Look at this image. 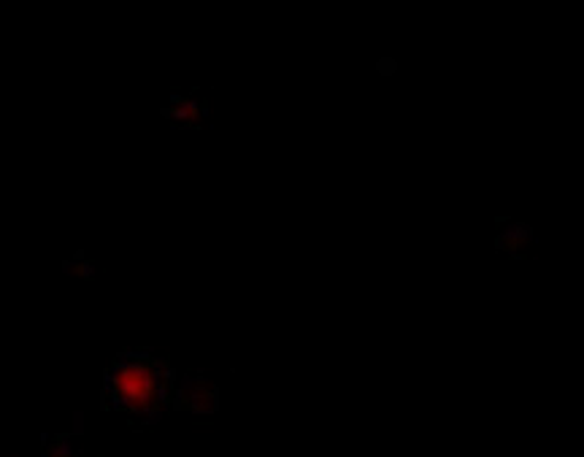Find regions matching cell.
I'll return each mask as SVG.
<instances>
[{"instance_id": "6da1fadb", "label": "cell", "mask_w": 584, "mask_h": 457, "mask_svg": "<svg viewBox=\"0 0 584 457\" xmlns=\"http://www.w3.org/2000/svg\"><path fill=\"white\" fill-rule=\"evenodd\" d=\"M171 393V374L160 360L122 355L106 376V403L138 420H155Z\"/></svg>"}, {"instance_id": "7a4b0ae2", "label": "cell", "mask_w": 584, "mask_h": 457, "mask_svg": "<svg viewBox=\"0 0 584 457\" xmlns=\"http://www.w3.org/2000/svg\"><path fill=\"white\" fill-rule=\"evenodd\" d=\"M198 114H201V111H198V103L195 101H176V106L171 109V117L184 122V125H187V122H195Z\"/></svg>"}]
</instances>
